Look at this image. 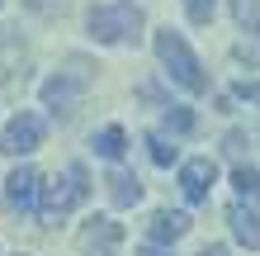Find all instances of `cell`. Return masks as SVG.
Instances as JSON below:
<instances>
[{
  "label": "cell",
  "mask_w": 260,
  "mask_h": 256,
  "mask_svg": "<svg viewBox=\"0 0 260 256\" xmlns=\"http://www.w3.org/2000/svg\"><path fill=\"white\" fill-rule=\"evenodd\" d=\"M19 256H24V251H19Z\"/></svg>",
  "instance_id": "obj_25"
},
{
  "label": "cell",
  "mask_w": 260,
  "mask_h": 256,
  "mask_svg": "<svg viewBox=\"0 0 260 256\" xmlns=\"http://www.w3.org/2000/svg\"><path fill=\"white\" fill-rule=\"evenodd\" d=\"M232 95H237V100L260 104V81H237V86H232Z\"/></svg>",
  "instance_id": "obj_19"
},
{
  "label": "cell",
  "mask_w": 260,
  "mask_h": 256,
  "mask_svg": "<svg viewBox=\"0 0 260 256\" xmlns=\"http://www.w3.org/2000/svg\"><path fill=\"white\" fill-rule=\"evenodd\" d=\"M180 5H185L189 24H199V29H204V24L213 19V10H218V0H180Z\"/></svg>",
  "instance_id": "obj_17"
},
{
  "label": "cell",
  "mask_w": 260,
  "mask_h": 256,
  "mask_svg": "<svg viewBox=\"0 0 260 256\" xmlns=\"http://www.w3.org/2000/svg\"><path fill=\"white\" fill-rule=\"evenodd\" d=\"M95 62H90V57H67V67L57 71V76H48L43 81V104H48L52 114H62V119H71V109H76V100L85 95V86L95 81Z\"/></svg>",
  "instance_id": "obj_3"
},
{
  "label": "cell",
  "mask_w": 260,
  "mask_h": 256,
  "mask_svg": "<svg viewBox=\"0 0 260 256\" xmlns=\"http://www.w3.org/2000/svg\"><path fill=\"white\" fill-rule=\"evenodd\" d=\"M28 10H34V14H48V19H52V14H67V0H28Z\"/></svg>",
  "instance_id": "obj_18"
},
{
  "label": "cell",
  "mask_w": 260,
  "mask_h": 256,
  "mask_svg": "<svg viewBox=\"0 0 260 256\" xmlns=\"http://www.w3.org/2000/svg\"><path fill=\"white\" fill-rule=\"evenodd\" d=\"M95 43H137V29H142V14L133 5H90L85 14Z\"/></svg>",
  "instance_id": "obj_4"
},
{
  "label": "cell",
  "mask_w": 260,
  "mask_h": 256,
  "mask_svg": "<svg viewBox=\"0 0 260 256\" xmlns=\"http://www.w3.org/2000/svg\"><path fill=\"white\" fill-rule=\"evenodd\" d=\"M185 233H189V214H180V209H156V214L147 218V242L151 247H171Z\"/></svg>",
  "instance_id": "obj_9"
},
{
  "label": "cell",
  "mask_w": 260,
  "mask_h": 256,
  "mask_svg": "<svg viewBox=\"0 0 260 256\" xmlns=\"http://www.w3.org/2000/svg\"><path fill=\"white\" fill-rule=\"evenodd\" d=\"M104 185H109V200H114V209H133L137 200H142V180H137L133 171H109V180H104Z\"/></svg>",
  "instance_id": "obj_11"
},
{
  "label": "cell",
  "mask_w": 260,
  "mask_h": 256,
  "mask_svg": "<svg viewBox=\"0 0 260 256\" xmlns=\"http://www.w3.org/2000/svg\"><path fill=\"white\" fill-rule=\"evenodd\" d=\"M232 185H237V200H246V204H260V171H255V166L237 161V166H232Z\"/></svg>",
  "instance_id": "obj_13"
},
{
  "label": "cell",
  "mask_w": 260,
  "mask_h": 256,
  "mask_svg": "<svg viewBox=\"0 0 260 256\" xmlns=\"http://www.w3.org/2000/svg\"><path fill=\"white\" fill-rule=\"evenodd\" d=\"M90 147H95V152H100L104 161H118V157L128 152V133L118 128V124H109V128H100L95 138H90Z\"/></svg>",
  "instance_id": "obj_12"
},
{
  "label": "cell",
  "mask_w": 260,
  "mask_h": 256,
  "mask_svg": "<svg viewBox=\"0 0 260 256\" xmlns=\"http://www.w3.org/2000/svg\"><path fill=\"white\" fill-rule=\"evenodd\" d=\"M85 194H90V176L81 161H71V166L52 180V185H43V204H38V223L43 228H57L76 204H85Z\"/></svg>",
  "instance_id": "obj_2"
},
{
  "label": "cell",
  "mask_w": 260,
  "mask_h": 256,
  "mask_svg": "<svg viewBox=\"0 0 260 256\" xmlns=\"http://www.w3.org/2000/svg\"><path fill=\"white\" fill-rule=\"evenodd\" d=\"M227 223H232V237L241 247H260V214H255V204H246V200H237L232 209H227Z\"/></svg>",
  "instance_id": "obj_10"
},
{
  "label": "cell",
  "mask_w": 260,
  "mask_h": 256,
  "mask_svg": "<svg viewBox=\"0 0 260 256\" xmlns=\"http://www.w3.org/2000/svg\"><path fill=\"white\" fill-rule=\"evenodd\" d=\"M38 194H43V176L34 166H14L10 171V180H5V204L14 209V214H28L34 204H43Z\"/></svg>",
  "instance_id": "obj_8"
},
{
  "label": "cell",
  "mask_w": 260,
  "mask_h": 256,
  "mask_svg": "<svg viewBox=\"0 0 260 256\" xmlns=\"http://www.w3.org/2000/svg\"><path fill=\"white\" fill-rule=\"evenodd\" d=\"M137 256H171V251H161V247H142Z\"/></svg>",
  "instance_id": "obj_22"
},
{
  "label": "cell",
  "mask_w": 260,
  "mask_h": 256,
  "mask_svg": "<svg viewBox=\"0 0 260 256\" xmlns=\"http://www.w3.org/2000/svg\"><path fill=\"white\" fill-rule=\"evenodd\" d=\"M118 247H123V223H114L109 214L85 218V228L76 233V251L81 256H118Z\"/></svg>",
  "instance_id": "obj_5"
},
{
  "label": "cell",
  "mask_w": 260,
  "mask_h": 256,
  "mask_svg": "<svg viewBox=\"0 0 260 256\" xmlns=\"http://www.w3.org/2000/svg\"><path fill=\"white\" fill-rule=\"evenodd\" d=\"M237 62H246V67H260V19H251L246 24V34L237 38Z\"/></svg>",
  "instance_id": "obj_14"
},
{
  "label": "cell",
  "mask_w": 260,
  "mask_h": 256,
  "mask_svg": "<svg viewBox=\"0 0 260 256\" xmlns=\"http://www.w3.org/2000/svg\"><path fill=\"white\" fill-rule=\"evenodd\" d=\"M251 14H255V0H237V19H241V24H246V19H251Z\"/></svg>",
  "instance_id": "obj_21"
},
{
  "label": "cell",
  "mask_w": 260,
  "mask_h": 256,
  "mask_svg": "<svg viewBox=\"0 0 260 256\" xmlns=\"http://www.w3.org/2000/svg\"><path fill=\"white\" fill-rule=\"evenodd\" d=\"M204 256H227V247H204Z\"/></svg>",
  "instance_id": "obj_23"
},
{
  "label": "cell",
  "mask_w": 260,
  "mask_h": 256,
  "mask_svg": "<svg viewBox=\"0 0 260 256\" xmlns=\"http://www.w3.org/2000/svg\"><path fill=\"white\" fill-rule=\"evenodd\" d=\"M166 128L185 138V133H194V114L185 109V104H166Z\"/></svg>",
  "instance_id": "obj_16"
},
{
  "label": "cell",
  "mask_w": 260,
  "mask_h": 256,
  "mask_svg": "<svg viewBox=\"0 0 260 256\" xmlns=\"http://www.w3.org/2000/svg\"><path fill=\"white\" fill-rule=\"evenodd\" d=\"M213 180H218V161H213V157H189V161H180V190H185L189 204H204V200H208Z\"/></svg>",
  "instance_id": "obj_7"
},
{
  "label": "cell",
  "mask_w": 260,
  "mask_h": 256,
  "mask_svg": "<svg viewBox=\"0 0 260 256\" xmlns=\"http://www.w3.org/2000/svg\"><path fill=\"white\" fill-rule=\"evenodd\" d=\"M43 147V119L38 114H14L0 133V152L5 157H28Z\"/></svg>",
  "instance_id": "obj_6"
},
{
  "label": "cell",
  "mask_w": 260,
  "mask_h": 256,
  "mask_svg": "<svg viewBox=\"0 0 260 256\" xmlns=\"http://www.w3.org/2000/svg\"><path fill=\"white\" fill-rule=\"evenodd\" d=\"M222 147H227V152H232V157H241V152H246V133H227V138H222Z\"/></svg>",
  "instance_id": "obj_20"
},
{
  "label": "cell",
  "mask_w": 260,
  "mask_h": 256,
  "mask_svg": "<svg viewBox=\"0 0 260 256\" xmlns=\"http://www.w3.org/2000/svg\"><path fill=\"white\" fill-rule=\"evenodd\" d=\"M156 57H161L166 76H171L180 90H189V95H204V90H208V71H204V62L194 57V48L185 43V34H175L171 24L156 29Z\"/></svg>",
  "instance_id": "obj_1"
},
{
  "label": "cell",
  "mask_w": 260,
  "mask_h": 256,
  "mask_svg": "<svg viewBox=\"0 0 260 256\" xmlns=\"http://www.w3.org/2000/svg\"><path fill=\"white\" fill-rule=\"evenodd\" d=\"M147 152H151V161H156V166H175V161H180V152L161 138V133H147Z\"/></svg>",
  "instance_id": "obj_15"
},
{
  "label": "cell",
  "mask_w": 260,
  "mask_h": 256,
  "mask_svg": "<svg viewBox=\"0 0 260 256\" xmlns=\"http://www.w3.org/2000/svg\"><path fill=\"white\" fill-rule=\"evenodd\" d=\"M0 5H5V0H0Z\"/></svg>",
  "instance_id": "obj_24"
}]
</instances>
